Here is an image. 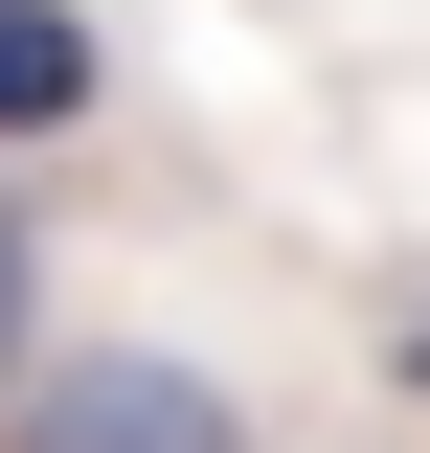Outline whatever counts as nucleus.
Listing matches in <instances>:
<instances>
[{
  "instance_id": "nucleus-4",
  "label": "nucleus",
  "mask_w": 430,
  "mask_h": 453,
  "mask_svg": "<svg viewBox=\"0 0 430 453\" xmlns=\"http://www.w3.org/2000/svg\"><path fill=\"white\" fill-rule=\"evenodd\" d=\"M408 363H430V340H408Z\"/></svg>"
},
{
  "instance_id": "nucleus-2",
  "label": "nucleus",
  "mask_w": 430,
  "mask_h": 453,
  "mask_svg": "<svg viewBox=\"0 0 430 453\" xmlns=\"http://www.w3.org/2000/svg\"><path fill=\"white\" fill-rule=\"evenodd\" d=\"M46 113H91V23L68 0H0V136H46Z\"/></svg>"
},
{
  "instance_id": "nucleus-3",
  "label": "nucleus",
  "mask_w": 430,
  "mask_h": 453,
  "mask_svg": "<svg viewBox=\"0 0 430 453\" xmlns=\"http://www.w3.org/2000/svg\"><path fill=\"white\" fill-rule=\"evenodd\" d=\"M0 386H23V226H0Z\"/></svg>"
},
{
  "instance_id": "nucleus-1",
  "label": "nucleus",
  "mask_w": 430,
  "mask_h": 453,
  "mask_svg": "<svg viewBox=\"0 0 430 453\" xmlns=\"http://www.w3.org/2000/svg\"><path fill=\"white\" fill-rule=\"evenodd\" d=\"M0 453H250V431H227V386H204V363L91 340V363H46V386L0 408Z\"/></svg>"
}]
</instances>
